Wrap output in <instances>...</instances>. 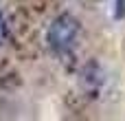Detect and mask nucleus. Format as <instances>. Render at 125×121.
I'll return each mask as SVG.
<instances>
[{
    "label": "nucleus",
    "instance_id": "obj_2",
    "mask_svg": "<svg viewBox=\"0 0 125 121\" xmlns=\"http://www.w3.org/2000/svg\"><path fill=\"white\" fill-rule=\"evenodd\" d=\"M7 40V22H4V15L0 13V44Z\"/></svg>",
    "mask_w": 125,
    "mask_h": 121
},
{
    "label": "nucleus",
    "instance_id": "obj_1",
    "mask_svg": "<svg viewBox=\"0 0 125 121\" xmlns=\"http://www.w3.org/2000/svg\"><path fill=\"white\" fill-rule=\"evenodd\" d=\"M77 35H79V20L70 13L57 15L46 31L48 46L55 53H66L68 48H73V44L77 42Z\"/></svg>",
    "mask_w": 125,
    "mask_h": 121
}]
</instances>
